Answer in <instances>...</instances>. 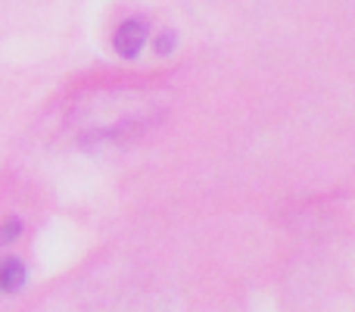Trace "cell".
I'll use <instances>...</instances> for the list:
<instances>
[{"label": "cell", "instance_id": "obj_1", "mask_svg": "<svg viewBox=\"0 0 355 312\" xmlns=\"http://www.w3.org/2000/svg\"><path fill=\"white\" fill-rule=\"evenodd\" d=\"M147 35H150V25L147 19H125L122 25H119L116 31V50L119 56H125V60H131V56L141 54V47L147 44Z\"/></svg>", "mask_w": 355, "mask_h": 312}, {"label": "cell", "instance_id": "obj_2", "mask_svg": "<svg viewBox=\"0 0 355 312\" xmlns=\"http://www.w3.org/2000/svg\"><path fill=\"white\" fill-rule=\"evenodd\" d=\"M25 281H28V272L22 259L0 256V294H16L25 288Z\"/></svg>", "mask_w": 355, "mask_h": 312}, {"label": "cell", "instance_id": "obj_3", "mask_svg": "<svg viewBox=\"0 0 355 312\" xmlns=\"http://www.w3.org/2000/svg\"><path fill=\"white\" fill-rule=\"evenodd\" d=\"M19 234H22V222L12 215V219H6L3 225H0V247H10Z\"/></svg>", "mask_w": 355, "mask_h": 312}, {"label": "cell", "instance_id": "obj_4", "mask_svg": "<svg viewBox=\"0 0 355 312\" xmlns=\"http://www.w3.org/2000/svg\"><path fill=\"white\" fill-rule=\"evenodd\" d=\"M172 44H175V35H172V31H166V35L156 38V50H159V54H172Z\"/></svg>", "mask_w": 355, "mask_h": 312}]
</instances>
